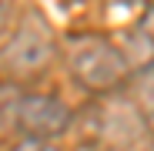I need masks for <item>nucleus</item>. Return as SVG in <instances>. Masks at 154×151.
<instances>
[{"instance_id": "obj_2", "label": "nucleus", "mask_w": 154, "mask_h": 151, "mask_svg": "<svg viewBox=\"0 0 154 151\" xmlns=\"http://www.w3.org/2000/svg\"><path fill=\"white\" fill-rule=\"evenodd\" d=\"M60 57V40L40 10H23L0 47V71L10 81H37Z\"/></svg>"}, {"instance_id": "obj_4", "label": "nucleus", "mask_w": 154, "mask_h": 151, "mask_svg": "<svg viewBox=\"0 0 154 151\" xmlns=\"http://www.w3.org/2000/svg\"><path fill=\"white\" fill-rule=\"evenodd\" d=\"M10 151H67L57 138H34V134H20V141Z\"/></svg>"}, {"instance_id": "obj_5", "label": "nucleus", "mask_w": 154, "mask_h": 151, "mask_svg": "<svg viewBox=\"0 0 154 151\" xmlns=\"http://www.w3.org/2000/svg\"><path fill=\"white\" fill-rule=\"evenodd\" d=\"M7 17H10V0H0V30H7V24H10Z\"/></svg>"}, {"instance_id": "obj_6", "label": "nucleus", "mask_w": 154, "mask_h": 151, "mask_svg": "<svg viewBox=\"0 0 154 151\" xmlns=\"http://www.w3.org/2000/svg\"><path fill=\"white\" fill-rule=\"evenodd\" d=\"M124 151H151V148H141V144H134V148H124Z\"/></svg>"}, {"instance_id": "obj_1", "label": "nucleus", "mask_w": 154, "mask_h": 151, "mask_svg": "<svg viewBox=\"0 0 154 151\" xmlns=\"http://www.w3.org/2000/svg\"><path fill=\"white\" fill-rule=\"evenodd\" d=\"M64 67L74 77V84H81L91 94H114L131 81V57L124 54L121 40H114L111 34H67L64 37Z\"/></svg>"}, {"instance_id": "obj_3", "label": "nucleus", "mask_w": 154, "mask_h": 151, "mask_svg": "<svg viewBox=\"0 0 154 151\" xmlns=\"http://www.w3.org/2000/svg\"><path fill=\"white\" fill-rule=\"evenodd\" d=\"M74 111L60 94L50 91H20L17 97V134L34 138H60L70 131Z\"/></svg>"}]
</instances>
